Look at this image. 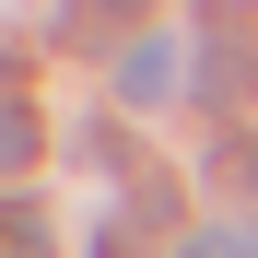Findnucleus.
Instances as JSON below:
<instances>
[{"mask_svg": "<svg viewBox=\"0 0 258 258\" xmlns=\"http://www.w3.org/2000/svg\"><path fill=\"white\" fill-rule=\"evenodd\" d=\"M176 71H188L176 35H129V47H117V106H176V94H188Z\"/></svg>", "mask_w": 258, "mask_h": 258, "instance_id": "2", "label": "nucleus"}, {"mask_svg": "<svg viewBox=\"0 0 258 258\" xmlns=\"http://www.w3.org/2000/svg\"><path fill=\"white\" fill-rule=\"evenodd\" d=\"M24 164H35V106L0 82V176H24Z\"/></svg>", "mask_w": 258, "mask_h": 258, "instance_id": "3", "label": "nucleus"}, {"mask_svg": "<svg viewBox=\"0 0 258 258\" xmlns=\"http://www.w3.org/2000/svg\"><path fill=\"white\" fill-rule=\"evenodd\" d=\"M141 0H71V35H106V24H129Z\"/></svg>", "mask_w": 258, "mask_h": 258, "instance_id": "5", "label": "nucleus"}, {"mask_svg": "<svg viewBox=\"0 0 258 258\" xmlns=\"http://www.w3.org/2000/svg\"><path fill=\"white\" fill-rule=\"evenodd\" d=\"M176 258H258V223H211V235H188Z\"/></svg>", "mask_w": 258, "mask_h": 258, "instance_id": "4", "label": "nucleus"}, {"mask_svg": "<svg viewBox=\"0 0 258 258\" xmlns=\"http://www.w3.org/2000/svg\"><path fill=\"white\" fill-rule=\"evenodd\" d=\"M176 59L200 71V94H211V106H246V94H258V35H246V24H223V12L188 24V47H176Z\"/></svg>", "mask_w": 258, "mask_h": 258, "instance_id": "1", "label": "nucleus"}]
</instances>
